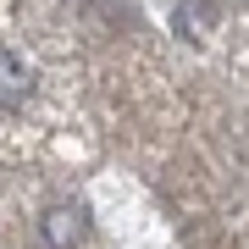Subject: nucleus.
Returning <instances> with one entry per match:
<instances>
[{
  "label": "nucleus",
  "mask_w": 249,
  "mask_h": 249,
  "mask_svg": "<svg viewBox=\"0 0 249 249\" xmlns=\"http://www.w3.org/2000/svg\"><path fill=\"white\" fill-rule=\"evenodd\" d=\"M39 232H45L50 249H78L89 238V211H83V205H50V211L39 216Z\"/></svg>",
  "instance_id": "nucleus-1"
},
{
  "label": "nucleus",
  "mask_w": 249,
  "mask_h": 249,
  "mask_svg": "<svg viewBox=\"0 0 249 249\" xmlns=\"http://www.w3.org/2000/svg\"><path fill=\"white\" fill-rule=\"evenodd\" d=\"M28 94H34V72H28V61H22L17 50L0 45V111L28 106Z\"/></svg>",
  "instance_id": "nucleus-2"
}]
</instances>
